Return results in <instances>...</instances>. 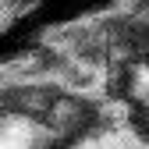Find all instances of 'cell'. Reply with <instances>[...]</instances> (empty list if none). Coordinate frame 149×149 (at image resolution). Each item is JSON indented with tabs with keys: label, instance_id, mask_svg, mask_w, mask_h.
<instances>
[{
	"label": "cell",
	"instance_id": "6da1fadb",
	"mask_svg": "<svg viewBox=\"0 0 149 149\" xmlns=\"http://www.w3.org/2000/svg\"><path fill=\"white\" fill-rule=\"evenodd\" d=\"M53 82H57L64 92H74V96H103L107 92V68L64 53L57 71H53Z\"/></svg>",
	"mask_w": 149,
	"mask_h": 149
}]
</instances>
